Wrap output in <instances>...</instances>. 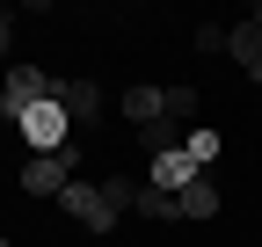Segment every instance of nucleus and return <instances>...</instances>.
<instances>
[{"mask_svg": "<svg viewBox=\"0 0 262 247\" xmlns=\"http://www.w3.org/2000/svg\"><path fill=\"white\" fill-rule=\"evenodd\" d=\"M248 22H255V37H262V0H255V15H248Z\"/></svg>", "mask_w": 262, "mask_h": 247, "instance_id": "13", "label": "nucleus"}, {"mask_svg": "<svg viewBox=\"0 0 262 247\" xmlns=\"http://www.w3.org/2000/svg\"><path fill=\"white\" fill-rule=\"evenodd\" d=\"M182 218H219V189H211V175H196L189 189H182Z\"/></svg>", "mask_w": 262, "mask_h": 247, "instance_id": "9", "label": "nucleus"}, {"mask_svg": "<svg viewBox=\"0 0 262 247\" xmlns=\"http://www.w3.org/2000/svg\"><path fill=\"white\" fill-rule=\"evenodd\" d=\"M196 175H204V167H196L182 145H160V153H153V175H146V189H168V196H182Z\"/></svg>", "mask_w": 262, "mask_h": 247, "instance_id": "6", "label": "nucleus"}, {"mask_svg": "<svg viewBox=\"0 0 262 247\" xmlns=\"http://www.w3.org/2000/svg\"><path fill=\"white\" fill-rule=\"evenodd\" d=\"M58 102H66L73 124H88L95 109H102V87H95V80H58Z\"/></svg>", "mask_w": 262, "mask_h": 247, "instance_id": "8", "label": "nucleus"}, {"mask_svg": "<svg viewBox=\"0 0 262 247\" xmlns=\"http://www.w3.org/2000/svg\"><path fill=\"white\" fill-rule=\"evenodd\" d=\"M8 44H15V8H0V58H8Z\"/></svg>", "mask_w": 262, "mask_h": 247, "instance_id": "12", "label": "nucleus"}, {"mask_svg": "<svg viewBox=\"0 0 262 247\" xmlns=\"http://www.w3.org/2000/svg\"><path fill=\"white\" fill-rule=\"evenodd\" d=\"M44 95H58V80H51L44 66H15L8 80H0V124H15L29 102H44Z\"/></svg>", "mask_w": 262, "mask_h": 247, "instance_id": "4", "label": "nucleus"}, {"mask_svg": "<svg viewBox=\"0 0 262 247\" xmlns=\"http://www.w3.org/2000/svg\"><path fill=\"white\" fill-rule=\"evenodd\" d=\"M0 247H8V233H0Z\"/></svg>", "mask_w": 262, "mask_h": 247, "instance_id": "14", "label": "nucleus"}, {"mask_svg": "<svg viewBox=\"0 0 262 247\" xmlns=\"http://www.w3.org/2000/svg\"><path fill=\"white\" fill-rule=\"evenodd\" d=\"M58 204L73 211V218H80L88 233H110V226H117V211H110V196L95 189V182H66V196H58Z\"/></svg>", "mask_w": 262, "mask_h": 247, "instance_id": "5", "label": "nucleus"}, {"mask_svg": "<svg viewBox=\"0 0 262 247\" xmlns=\"http://www.w3.org/2000/svg\"><path fill=\"white\" fill-rule=\"evenodd\" d=\"M15 131L29 138V160H44V153H66V145H73V116H66L58 95H44V102H29L15 116Z\"/></svg>", "mask_w": 262, "mask_h": 247, "instance_id": "1", "label": "nucleus"}, {"mask_svg": "<svg viewBox=\"0 0 262 247\" xmlns=\"http://www.w3.org/2000/svg\"><path fill=\"white\" fill-rule=\"evenodd\" d=\"M182 153L211 175V160H219V131H204V124H196V131H182Z\"/></svg>", "mask_w": 262, "mask_h": 247, "instance_id": "10", "label": "nucleus"}, {"mask_svg": "<svg viewBox=\"0 0 262 247\" xmlns=\"http://www.w3.org/2000/svg\"><path fill=\"white\" fill-rule=\"evenodd\" d=\"M124 116L139 124V131H153V124H168V116H196V87H124Z\"/></svg>", "mask_w": 262, "mask_h": 247, "instance_id": "2", "label": "nucleus"}, {"mask_svg": "<svg viewBox=\"0 0 262 247\" xmlns=\"http://www.w3.org/2000/svg\"><path fill=\"white\" fill-rule=\"evenodd\" d=\"M139 211L168 226V218H182V196H168V189H139Z\"/></svg>", "mask_w": 262, "mask_h": 247, "instance_id": "11", "label": "nucleus"}, {"mask_svg": "<svg viewBox=\"0 0 262 247\" xmlns=\"http://www.w3.org/2000/svg\"><path fill=\"white\" fill-rule=\"evenodd\" d=\"M66 182H80V145L44 153V160H22V196H66Z\"/></svg>", "mask_w": 262, "mask_h": 247, "instance_id": "3", "label": "nucleus"}, {"mask_svg": "<svg viewBox=\"0 0 262 247\" xmlns=\"http://www.w3.org/2000/svg\"><path fill=\"white\" fill-rule=\"evenodd\" d=\"M226 58H233L248 80H262V37H255V22H233V29H226Z\"/></svg>", "mask_w": 262, "mask_h": 247, "instance_id": "7", "label": "nucleus"}]
</instances>
